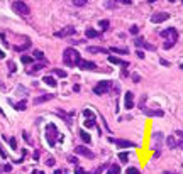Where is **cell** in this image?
<instances>
[{
	"label": "cell",
	"instance_id": "1",
	"mask_svg": "<svg viewBox=\"0 0 183 174\" xmlns=\"http://www.w3.org/2000/svg\"><path fill=\"white\" fill-rule=\"evenodd\" d=\"M80 59H81L80 58V53H78L77 49H73V47H66L65 51H63V63H65L68 68L77 66Z\"/></svg>",
	"mask_w": 183,
	"mask_h": 174
},
{
	"label": "cell",
	"instance_id": "2",
	"mask_svg": "<svg viewBox=\"0 0 183 174\" xmlns=\"http://www.w3.org/2000/svg\"><path fill=\"white\" fill-rule=\"evenodd\" d=\"M46 139H48L49 147H54V145H56V139H58V129H56L54 123H48V125H46Z\"/></svg>",
	"mask_w": 183,
	"mask_h": 174
},
{
	"label": "cell",
	"instance_id": "3",
	"mask_svg": "<svg viewBox=\"0 0 183 174\" xmlns=\"http://www.w3.org/2000/svg\"><path fill=\"white\" fill-rule=\"evenodd\" d=\"M12 10L15 12V14L19 15H27L31 12L29 5L26 4V2H22V0H15L14 4H12Z\"/></svg>",
	"mask_w": 183,
	"mask_h": 174
},
{
	"label": "cell",
	"instance_id": "4",
	"mask_svg": "<svg viewBox=\"0 0 183 174\" xmlns=\"http://www.w3.org/2000/svg\"><path fill=\"white\" fill-rule=\"evenodd\" d=\"M112 81H100V83H97L95 86H93V93L95 95H105L107 91H110V88H112Z\"/></svg>",
	"mask_w": 183,
	"mask_h": 174
},
{
	"label": "cell",
	"instance_id": "5",
	"mask_svg": "<svg viewBox=\"0 0 183 174\" xmlns=\"http://www.w3.org/2000/svg\"><path fill=\"white\" fill-rule=\"evenodd\" d=\"M159 36L161 37H168V41H176L178 39V31L175 27H168V29L159 31Z\"/></svg>",
	"mask_w": 183,
	"mask_h": 174
},
{
	"label": "cell",
	"instance_id": "6",
	"mask_svg": "<svg viewBox=\"0 0 183 174\" xmlns=\"http://www.w3.org/2000/svg\"><path fill=\"white\" fill-rule=\"evenodd\" d=\"M77 66L81 69V71H93V69H97L95 63H93V61H87V59H80Z\"/></svg>",
	"mask_w": 183,
	"mask_h": 174
},
{
	"label": "cell",
	"instance_id": "7",
	"mask_svg": "<svg viewBox=\"0 0 183 174\" xmlns=\"http://www.w3.org/2000/svg\"><path fill=\"white\" fill-rule=\"evenodd\" d=\"M168 19H170L168 12H156V14L151 15V22H153V24H161V22L168 20Z\"/></svg>",
	"mask_w": 183,
	"mask_h": 174
},
{
	"label": "cell",
	"instance_id": "8",
	"mask_svg": "<svg viewBox=\"0 0 183 174\" xmlns=\"http://www.w3.org/2000/svg\"><path fill=\"white\" fill-rule=\"evenodd\" d=\"M75 152L78 154V156H83V157H88V159H93L95 157V154L92 152L88 147H85V145H78L77 149H75Z\"/></svg>",
	"mask_w": 183,
	"mask_h": 174
},
{
	"label": "cell",
	"instance_id": "9",
	"mask_svg": "<svg viewBox=\"0 0 183 174\" xmlns=\"http://www.w3.org/2000/svg\"><path fill=\"white\" fill-rule=\"evenodd\" d=\"M110 142H114V144L117 145V147H121V149H127V147H136V144L134 142H131V140H124V139H109Z\"/></svg>",
	"mask_w": 183,
	"mask_h": 174
},
{
	"label": "cell",
	"instance_id": "10",
	"mask_svg": "<svg viewBox=\"0 0 183 174\" xmlns=\"http://www.w3.org/2000/svg\"><path fill=\"white\" fill-rule=\"evenodd\" d=\"M75 27L73 26H68V27H65V29H61V31H58V32H54V36L56 37H68V36H75Z\"/></svg>",
	"mask_w": 183,
	"mask_h": 174
},
{
	"label": "cell",
	"instance_id": "11",
	"mask_svg": "<svg viewBox=\"0 0 183 174\" xmlns=\"http://www.w3.org/2000/svg\"><path fill=\"white\" fill-rule=\"evenodd\" d=\"M161 142H163V134L161 132H156L153 135V147L156 145V150L154 152H161Z\"/></svg>",
	"mask_w": 183,
	"mask_h": 174
},
{
	"label": "cell",
	"instance_id": "12",
	"mask_svg": "<svg viewBox=\"0 0 183 174\" xmlns=\"http://www.w3.org/2000/svg\"><path fill=\"white\" fill-rule=\"evenodd\" d=\"M134 44H136L137 47H144V49H149V51H154V49H156V47H154L153 44H148L146 41L143 39V37H137V39L134 41Z\"/></svg>",
	"mask_w": 183,
	"mask_h": 174
},
{
	"label": "cell",
	"instance_id": "13",
	"mask_svg": "<svg viewBox=\"0 0 183 174\" xmlns=\"http://www.w3.org/2000/svg\"><path fill=\"white\" fill-rule=\"evenodd\" d=\"M132 98H134L132 91H127V93H125V96H124V107L127 110H131L132 107H134V100H132Z\"/></svg>",
	"mask_w": 183,
	"mask_h": 174
},
{
	"label": "cell",
	"instance_id": "14",
	"mask_svg": "<svg viewBox=\"0 0 183 174\" xmlns=\"http://www.w3.org/2000/svg\"><path fill=\"white\" fill-rule=\"evenodd\" d=\"M9 103H10V105L14 107L15 110H19V112H24V110L27 108V102H26V100H21L19 103H14L12 100H9Z\"/></svg>",
	"mask_w": 183,
	"mask_h": 174
},
{
	"label": "cell",
	"instance_id": "15",
	"mask_svg": "<svg viewBox=\"0 0 183 174\" xmlns=\"http://www.w3.org/2000/svg\"><path fill=\"white\" fill-rule=\"evenodd\" d=\"M53 98H54V95H51V93H46V95H41V96H37L36 100H34V103H36V105H39V103L49 102V100H53Z\"/></svg>",
	"mask_w": 183,
	"mask_h": 174
},
{
	"label": "cell",
	"instance_id": "16",
	"mask_svg": "<svg viewBox=\"0 0 183 174\" xmlns=\"http://www.w3.org/2000/svg\"><path fill=\"white\" fill-rule=\"evenodd\" d=\"M109 63H112V64H119V66H124V68H127L129 63L124 61V59L121 58H115V56H109Z\"/></svg>",
	"mask_w": 183,
	"mask_h": 174
},
{
	"label": "cell",
	"instance_id": "17",
	"mask_svg": "<svg viewBox=\"0 0 183 174\" xmlns=\"http://www.w3.org/2000/svg\"><path fill=\"white\" fill-rule=\"evenodd\" d=\"M143 112L146 113L148 117H163L165 112L163 110H149V108H143Z\"/></svg>",
	"mask_w": 183,
	"mask_h": 174
},
{
	"label": "cell",
	"instance_id": "18",
	"mask_svg": "<svg viewBox=\"0 0 183 174\" xmlns=\"http://www.w3.org/2000/svg\"><path fill=\"white\" fill-rule=\"evenodd\" d=\"M46 64H48V63H46V61H41V63H37V64H34V66H32V68H31V69H29V71H27V73H29V74H34V73L41 71V69H43V68H44V66H46Z\"/></svg>",
	"mask_w": 183,
	"mask_h": 174
},
{
	"label": "cell",
	"instance_id": "19",
	"mask_svg": "<svg viewBox=\"0 0 183 174\" xmlns=\"http://www.w3.org/2000/svg\"><path fill=\"white\" fill-rule=\"evenodd\" d=\"M85 36H87L88 39H95V37H99V36H100V32L90 27V29H87V31H85Z\"/></svg>",
	"mask_w": 183,
	"mask_h": 174
},
{
	"label": "cell",
	"instance_id": "20",
	"mask_svg": "<svg viewBox=\"0 0 183 174\" xmlns=\"http://www.w3.org/2000/svg\"><path fill=\"white\" fill-rule=\"evenodd\" d=\"M43 81H44L46 85H48V86H53V88H54L56 85H58V81H56V78H54V76H44V78H43Z\"/></svg>",
	"mask_w": 183,
	"mask_h": 174
},
{
	"label": "cell",
	"instance_id": "21",
	"mask_svg": "<svg viewBox=\"0 0 183 174\" xmlns=\"http://www.w3.org/2000/svg\"><path fill=\"white\" fill-rule=\"evenodd\" d=\"M107 174H121V166H117V164H110L109 169H107Z\"/></svg>",
	"mask_w": 183,
	"mask_h": 174
},
{
	"label": "cell",
	"instance_id": "22",
	"mask_svg": "<svg viewBox=\"0 0 183 174\" xmlns=\"http://www.w3.org/2000/svg\"><path fill=\"white\" fill-rule=\"evenodd\" d=\"M166 144H168V147H170V149L178 147V142H176V139L173 137V135H168V139H166Z\"/></svg>",
	"mask_w": 183,
	"mask_h": 174
},
{
	"label": "cell",
	"instance_id": "23",
	"mask_svg": "<svg viewBox=\"0 0 183 174\" xmlns=\"http://www.w3.org/2000/svg\"><path fill=\"white\" fill-rule=\"evenodd\" d=\"M56 115H58V117H61V118L65 120V122L68 123V125H70V123H71V118H70V117H68V115H66V113L63 112V110H56Z\"/></svg>",
	"mask_w": 183,
	"mask_h": 174
},
{
	"label": "cell",
	"instance_id": "24",
	"mask_svg": "<svg viewBox=\"0 0 183 174\" xmlns=\"http://www.w3.org/2000/svg\"><path fill=\"white\" fill-rule=\"evenodd\" d=\"M87 129H93L97 125V120L95 118H85V123H83Z\"/></svg>",
	"mask_w": 183,
	"mask_h": 174
},
{
	"label": "cell",
	"instance_id": "25",
	"mask_svg": "<svg viewBox=\"0 0 183 174\" xmlns=\"http://www.w3.org/2000/svg\"><path fill=\"white\" fill-rule=\"evenodd\" d=\"M80 139L85 142V144H90V142H92V137H90V135H88L85 130H80Z\"/></svg>",
	"mask_w": 183,
	"mask_h": 174
},
{
	"label": "cell",
	"instance_id": "26",
	"mask_svg": "<svg viewBox=\"0 0 183 174\" xmlns=\"http://www.w3.org/2000/svg\"><path fill=\"white\" fill-rule=\"evenodd\" d=\"M21 61L24 63V64H32V63H34V58H32V56H27V54H22V56H21Z\"/></svg>",
	"mask_w": 183,
	"mask_h": 174
},
{
	"label": "cell",
	"instance_id": "27",
	"mask_svg": "<svg viewBox=\"0 0 183 174\" xmlns=\"http://www.w3.org/2000/svg\"><path fill=\"white\" fill-rule=\"evenodd\" d=\"M110 51L112 53H117V54H127V49L125 47H110Z\"/></svg>",
	"mask_w": 183,
	"mask_h": 174
},
{
	"label": "cell",
	"instance_id": "28",
	"mask_svg": "<svg viewBox=\"0 0 183 174\" xmlns=\"http://www.w3.org/2000/svg\"><path fill=\"white\" fill-rule=\"evenodd\" d=\"M53 73H54L56 76H59V78H66V76H68V73H66V71H63V69H59V68L53 69Z\"/></svg>",
	"mask_w": 183,
	"mask_h": 174
},
{
	"label": "cell",
	"instance_id": "29",
	"mask_svg": "<svg viewBox=\"0 0 183 174\" xmlns=\"http://www.w3.org/2000/svg\"><path fill=\"white\" fill-rule=\"evenodd\" d=\"M71 4H73L75 7H85V5L88 4V0H71Z\"/></svg>",
	"mask_w": 183,
	"mask_h": 174
},
{
	"label": "cell",
	"instance_id": "30",
	"mask_svg": "<svg viewBox=\"0 0 183 174\" xmlns=\"http://www.w3.org/2000/svg\"><path fill=\"white\" fill-rule=\"evenodd\" d=\"M88 53H107V49H103V47H95V46H90V47H88Z\"/></svg>",
	"mask_w": 183,
	"mask_h": 174
},
{
	"label": "cell",
	"instance_id": "31",
	"mask_svg": "<svg viewBox=\"0 0 183 174\" xmlns=\"http://www.w3.org/2000/svg\"><path fill=\"white\" fill-rule=\"evenodd\" d=\"M99 26H100V29H102V31H107V29H109V26H110V22L107 20V19H103V20L99 22Z\"/></svg>",
	"mask_w": 183,
	"mask_h": 174
},
{
	"label": "cell",
	"instance_id": "32",
	"mask_svg": "<svg viewBox=\"0 0 183 174\" xmlns=\"http://www.w3.org/2000/svg\"><path fill=\"white\" fill-rule=\"evenodd\" d=\"M34 59L44 61V53H43V51H39V49H36V51H34Z\"/></svg>",
	"mask_w": 183,
	"mask_h": 174
},
{
	"label": "cell",
	"instance_id": "33",
	"mask_svg": "<svg viewBox=\"0 0 183 174\" xmlns=\"http://www.w3.org/2000/svg\"><path fill=\"white\" fill-rule=\"evenodd\" d=\"M29 47H31V42H26V44H22V46H15L14 49H15V51H19V53H22L24 49H29Z\"/></svg>",
	"mask_w": 183,
	"mask_h": 174
},
{
	"label": "cell",
	"instance_id": "34",
	"mask_svg": "<svg viewBox=\"0 0 183 174\" xmlns=\"http://www.w3.org/2000/svg\"><path fill=\"white\" fill-rule=\"evenodd\" d=\"M115 2H117V0H107V2H105V9H115V7H117Z\"/></svg>",
	"mask_w": 183,
	"mask_h": 174
},
{
	"label": "cell",
	"instance_id": "35",
	"mask_svg": "<svg viewBox=\"0 0 183 174\" xmlns=\"http://www.w3.org/2000/svg\"><path fill=\"white\" fill-rule=\"evenodd\" d=\"M119 159H121L122 162H127V161H129V154L127 152H119Z\"/></svg>",
	"mask_w": 183,
	"mask_h": 174
},
{
	"label": "cell",
	"instance_id": "36",
	"mask_svg": "<svg viewBox=\"0 0 183 174\" xmlns=\"http://www.w3.org/2000/svg\"><path fill=\"white\" fill-rule=\"evenodd\" d=\"M7 68L10 69V73H15V71H17V66H15L14 61H9V63H7Z\"/></svg>",
	"mask_w": 183,
	"mask_h": 174
},
{
	"label": "cell",
	"instance_id": "37",
	"mask_svg": "<svg viewBox=\"0 0 183 174\" xmlns=\"http://www.w3.org/2000/svg\"><path fill=\"white\" fill-rule=\"evenodd\" d=\"M83 115H85V118H95V115H93V112L92 110H83Z\"/></svg>",
	"mask_w": 183,
	"mask_h": 174
},
{
	"label": "cell",
	"instance_id": "38",
	"mask_svg": "<svg viewBox=\"0 0 183 174\" xmlns=\"http://www.w3.org/2000/svg\"><path fill=\"white\" fill-rule=\"evenodd\" d=\"M175 44H176V41H166V42L163 44V47H165V49H171Z\"/></svg>",
	"mask_w": 183,
	"mask_h": 174
},
{
	"label": "cell",
	"instance_id": "39",
	"mask_svg": "<svg viewBox=\"0 0 183 174\" xmlns=\"http://www.w3.org/2000/svg\"><path fill=\"white\" fill-rule=\"evenodd\" d=\"M129 32H131L132 36H137V34H139V27H137V26H131V29H129Z\"/></svg>",
	"mask_w": 183,
	"mask_h": 174
},
{
	"label": "cell",
	"instance_id": "40",
	"mask_svg": "<svg viewBox=\"0 0 183 174\" xmlns=\"http://www.w3.org/2000/svg\"><path fill=\"white\" fill-rule=\"evenodd\" d=\"M9 144H10L12 149H17V140H15V137H10V139H9Z\"/></svg>",
	"mask_w": 183,
	"mask_h": 174
},
{
	"label": "cell",
	"instance_id": "41",
	"mask_svg": "<svg viewBox=\"0 0 183 174\" xmlns=\"http://www.w3.org/2000/svg\"><path fill=\"white\" fill-rule=\"evenodd\" d=\"M125 174H139V171L136 169V167H127V171H125Z\"/></svg>",
	"mask_w": 183,
	"mask_h": 174
},
{
	"label": "cell",
	"instance_id": "42",
	"mask_svg": "<svg viewBox=\"0 0 183 174\" xmlns=\"http://www.w3.org/2000/svg\"><path fill=\"white\" fill-rule=\"evenodd\" d=\"M22 135H24V140L27 142V144H32V140L29 139V135H27V132H22Z\"/></svg>",
	"mask_w": 183,
	"mask_h": 174
},
{
	"label": "cell",
	"instance_id": "43",
	"mask_svg": "<svg viewBox=\"0 0 183 174\" xmlns=\"http://www.w3.org/2000/svg\"><path fill=\"white\" fill-rule=\"evenodd\" d=\"M75 174H87V172H85L83 167H77V169H75Z\"/></svg>",
	"mask_w": 183,
	"mask_h": 174
},
{
	"label": "cell",
	"instance_id": "44",
	"mask_svg": "<svg viewBox=\"0 0 183 174\" xmlns=\"http://www.w3.org/2000/svg\"><path fill=\"white\" fill-rule=\"evenodd\" d=\"M68 161H70L71 164H78V159L75 156H70V157H68Z\"/></svg>",
	"mask_w": 183,
	"mask_h": 174
},
{
	"label": "cell",
	"instance_id": "45",
	"mask_svg": "<svg viewBox=\"0 0 183 174\" xmlns=\"http://www.w3.org/2000/svg\"><path fill=\"white\" fill-rule=\"evenodd\" d=\"M46 166H54V159H53V157H48V161H46Z\"/></svg>",
	"mask_w": 183,
	"mask_h": 174
},
{
	"label": "cell",
	"instance_id": "46",
	"mask_svg": "<svg viewBox=\"0 0 183 174\" xmlns=\"http://www.w3.org/2000/svg\"><path fill=\"white\" fill-rule=\"evenodd\" d=\"M117 2H121V4H124V5H131L132 4V0H117Z\"/></svg>",
	"mask_w": 183,
	"mask_h": 174
},
{
	"label": "cell",
	"instance_id": "47",
	"mask_svg": "<svg viewBox=\"0 0 183 174\" xmlns=\"http://www.w3.org/2000/svg\"><path fill=\"white\" fill-rule=\"evenodd\" d=\"M136 56H137L139 59H144V53L143 51H137V53H136Z\"/></svg>",
	"mask_w": 183,
	"mask_h": 174
},
{
	"label": "cell",
	"instance_id": "48",
	"mask_svg": "<svg viewBox=\"0 0 183 174\" xmlns=\"http://www.w3.org/2000/svg\"><path fill=\"white\" fill-rule=\"evenodd\" d=\"M4 171H5V172H9V171H12V166H10V164H5V166H4Z\"/></svg>",
	"mask_w": 183,
	"mask_h": 174
},
{
	"label": "cell",
	"instance_id": "49",
	"mask_svg": "<svg viewBox=\"0 0 183 174\" xmlns=\"http://www.w3.org/2000/svg\"><path fill=\"white\" fill-rule=\"evenodd\" d=\"M159 63H161V64H163V66H170V63H168V61H166V59H161V61H159Z\"/></svg>",
	"mask_w": 183,
	"mask_h": 174
},
{
	"label": "cell",
	"instance_id": "50",
	"mask_svg": "<svg viewBox=\"0 0 183 174\" xmlns=\"http://www.w3.org/2000/svg\"><path fill=\"white\" fill-rule=\"evenodd\" d=\"M132 80H134V81H136V83H137V81H139V80H141V78H139V74H134V76H132Z\"/></svg>",
	"mask_w": 183,
	"mask_h": 174
},
{
	"label": "cell",
	"instance_id": "51",
	"mask_svg": "<svg viewBox=\"0 0 183 174\" xmlns=\"http://www.w3.org/2000/svg\"><path fill=\"white\" fill-rule=\"evenodd\" d=\"M176 135H178V137H181V139H183V130H176Z\"/></svg>",
	"mask_w": 183,
	"mask_h": 174
},
{
	"label": "cell",
	"instance_id": "52",
	"mask_svg": "<svg viewBox=\"0 0 183 174\" xmlns=\"http://www.w3.org/2000/svg\"><path fill=\"white\" fill-rule=\"evenodd\" d=\"M31 174H44V172H43V171H37V169H34Z\"/></svg>",
	"mask_w": 183,
	"mask_h": 174
},
{
	"label": "cell",
	"instance_id": "53",
	"mask_svg": "<svg viewBox=\"0 0 183 174\" xmlns=\"http://www.w3.org/2000/svg\"><path fill=\"white\" fill-rule=\"evenodd\" d=\"M34 159H36V161L39 159V150H36V152H34Z\"/></svg>",
	"mask_w": 183,
	"mask_h": 174
},
{
	"label": "cell",
	"instance_id": "54",
	"mask_svg": "<svg viewBox=\"0 0 183 174\" xmlns=\"http://www.w3.org/2000/svg\"><path fill=\"white\" fill-rule=\"evenodd\" d=\"M73 91H80V85H75V86H73Z\"/></svg>",
	"mask_w": 183,
	"mask_h": 174
},
{
	"label": "cell",
	"instance_id": "55",
	"mask_svg": "<svg viewBox=\"0 0 183 174\" xmlns=\"http://www.w3.org/2000/svg\"><path fill=\"white\" fill-rule=\"evenodd\" d=\"M4 58H5V53L2 51V49H0V59H4Z\"/></svg>",
	"mask_w": 183,
	"mask_h": 174
},
{
	"label": "cell",
	"instance_id": "56",
	"mask_svg": "<svg viewBox=\"0 0 183 174\" xmlns=\"http://www.w3.org/2000/svg\"><path fill=\"white\" fill-rule=\"evenodd\" d=\"M54 174H63V171H61V169H56V171H54Z\"/></svg>",
	"mask_w": 183,
	"mask_h": 174
},
{
	"label": "cell",
	"instance_id": "57",
	"mask_svg": "<svg viewBox=\"0 0 183 174\" xmlns=\"http://www.w3.org/2000/svg\"><path fill=\"white\" fill-rule=\"evenodd\" d=\"M154 2H158V0H149V4H154Z\"/></svg>",
	"mask_w": 183,
	"mask_h": 174
},
{
	"label": "cell",
	"instance_id": "58",
	"mask_svg": "<svg viewBox=\"0 0 183 174\" xmlns=\"http://www.w3.org/2000/svg\"><path fill=\"white\" fill-rule=\"evenodd\" d=\"M0 115H4V110H2V108H0Z\"/></svg>",
	"mask_w": 183,
	"mask_h": 174
},
{
	"label": "cell",
	"instance_id": "59",
	"mask_svg": "<svg viewBox=\"0 0 183 174\" xmlns=\"http://www.w3.org/2000/svg\"><path fill=\"white\" fill-rule=\"evenodd\" d=\"M180 69H183V63H181V64H180Z\"/></svg>",
	"mask_w": 183,
	"mask_h": 174
},
{
	"label": "cell",
	"instance_id": "60",
	"mask_svg": "<svg viewBox=\"0 0 183 174\" xmlns=\"http://www.w3.org/2000/svg\"><path fill=\"white\" fill-rule=\"evenodd\" d=\"M87 174H93V172H87Z\"/></svg>",
	"mask_w": 183,
	"mask_h": 174
},
{
	"label": "cell",
	"instance_id": "61",
	"mask_svg": "<svg viewBox=\"0 0 183 174\" xmlns=\"http://www.w3.org/2000/svg\"><path fill=\"white\" fill-rule=\"evenodd\" d=\"M170 2H175V0H170Z\"/></svg>",
	"mask_w": 183,
	"mask_h": 174
},
{
	"label": "cell",
	"instance_id": "62",
	"mask_svg": "<svg viewBox=\"0 0 183 174\" xmlns=\"http://www.w3.org/2000/svg\"><path fill=\"white\" fill-rule=\"evenodd\" d=\"M181 4H183V0H181Z\"/></svg>",
	"mask_w": 183,
	"mask_h": 174
},
{
	"label": "cell",
	"instance_id": "63",
	"mask_svg": "<svg viewBox=\"0 0 183 174\" xmlns=\"http://www.w3.org/2000/svg\"><path fill=\"white\" fill-rule=\"evenodd\" d=\"M0 174H2V172H0Z\"/></svg>",
	"mask_w": 183,
	"mask_h": 174
}]
</instances>
